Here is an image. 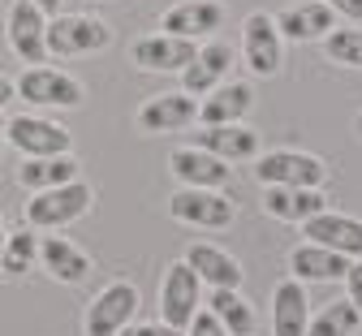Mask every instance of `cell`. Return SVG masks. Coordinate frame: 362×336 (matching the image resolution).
<instances>
[{"label": "cell", "instance_id": "cell-35", "mask_svg": "<svg viewBox=\"0 0 362 336\" xmlns=\"http://www.w3.org/2000/svg\"><path fill=\"white\" fill-rule=\"evenodd\" d=\"M35 5L48 13V18H57V13H61V0H35Z\"/></svg>", "mask_w": 362, "mask_h": 336}, {"label": "cell", "instance_id": "cell-33", "mask_svg": "<svg viewBox=\"0 0 362 336\" xmlns=\"http://www.w3.org/2000/svg\"><path fill=\"white\" fill-rule=\"evenodd\" d=\"M121 336H186L181 328H168V323H129Z\"/></svg>", "mask_w": 362, "mask_h": 336}, {"label": "cell", "instance_id": "cell-6", "mask_svg": "<svg viewBox=\"0 0 362 336\" xmlns=\"http://www.w3.org/2000/svg\"><path fill=\"white\" fill-rule=\"evenodd\" d=\"M13 86L35 108H82V100H86V86L57 65H26Z\"/></svg>", "mask_w": 362, "mask_h": 336}, {"label": "cell", "instance_id": "cell-20", "mask_svg": "<svg viewBox=\"0 0 362 336\" xmlns=\"http://www.w3.org/2000/svg\"><path fill=\"white\" fill-rule=\"evenodd\" d=\"M250 108H255V86L242 78H229L199 100V125H238L246 121Z\"/></svg>", "mask_w": 362, "mask_h": 336}, {"label": "cell", "instance_id": "cell-17", "mask_svg": "<svg viewBox=\"0 0 362 336\" xmlns=\"http://www.w3.org/2000/svg\"><path fill=\"white\" fill-rule=\"evenodd\" d=\"M229 78H233V47L220 43V39H211V43H199L194 61L181 69V91L194 95V100H203L211 86L229 82Z\"/></svg>", "mask_w": 362, "mask_h": 336}, {"label": "cell", "instance_id": "cell-36", "mask_svg": "<svg viewBox=\"0 0 362 336\" xmlns=\"http://www.w3.org/2000/svg\"><path fill=\"white\" fill-rule=\"evenodd\" d=\"M5 237H9V224H5V216H0V250H5Z\"/></svg>", "mask_w": 362, "mask_h": 336}, {"label": "cell", "instance_id": "cell-9", "mask_svg": "<svg viewBox=\"0 0 362 336\" xmlns=\"http://www.w3.org/2000/svg\"><path fill=\"white\" fill-rule=\"evenodd\" d=\"M5 142H9L13 151H22V160L74 151V134H69L65 125H57V121H48V117H30V112L5 121Z\"/></svg>", "mask_w": 362, "mask_h": 336}, {"label": "cell", "instance_id": "cell-11", "mask_svg": "<svg viewBox=\"0 0 362 336\" xmlns=\"http://www.w3.org/2000/svg\"><path fill=\"white\" fill-rule=\"evenodd\" d=\"M134 125H139V134H181V129L199 125V100L186 91L151 95V100H143L139 112H134Z\"/></svg>", "mask_w": 362, "mask_h": 336}, {"label": "cell", "instance_id": "cell-14", "mask_svg": "<svg viewBox=\"0 0 362 336\" xmlns=\"http://www.w3.org/2000/svg\"><path fill=\"white\" fill-rule=\"evenodd\" d=\"M168 173H173L181 185H190V190H224V185H229V177H233V164H224V160H216L211 151L186 142V147H173Z\"/></svg>", "mask_w": 362, "mask_h": 336}, {"label": "cell", "instance_id": "cell-26", "mask_svg": "<svg viewBox=\"0 0 362 336\" xmlns=\"http://www.w3.org/2000/svg\"><path fill=\"white\" fill-rule=\"evenodd\" d=\"M207 311L220 319V328L229 336H250L255 332V306L242 298V289H211Z\"/></svg>", "mask_w": 362, "mask_h": 336}, {"label": "cell", "instance_id": "cell-27", "mask_svg": "<svg viewBox=\"0 0 362 336\" xmlns=\"http://www.w3.org/2000/svg\"><path fill=\"white\" fill-rule=\"evenodd\" d=\"M39 263V233L35 228H18V233H9L5 237V250H0V276H22V272H30Z\"/></svg>", "mask_w": 362, "mask_h": 336}, {"label": "cell", "instance_id": "cell-5", "mask_svg": "<svg viewBox=\"0 0 362 336\" xmlns=\"http://www.w3.org/2000/svg\"><path fill=\"white\" fill-rule=\"evenodd\" d=\"M5 43L22 65H43L48 61V13H43L35 0H9Z\"/></svg>", "mask_w": 362, "mask_h": 336}, {"label": "cell", "instance_id": "cell-18", "mask_svg": "<svg viewBox=\"0 0 362 336\" xmlns=\"http://www.w3.org/2000/svg\"><path fill=\"white\" fill-rule=\"evenodd\" d=\"M220 22H224V5H220V0H177L173 9H164L160 30L199 43V39H207L211 30H220Z\"/></svg>", "mask_w": 362, "mask_h": 336}, {"label": "cell", "instance_id": "cell-37", "mask_svg": "<svg viewBox=\"0 0 362 336\" xmlns=\"http://www.w3.org/2000/svg\"><path fill=\"white\" fill-rule=\"evenodd\" d=\"M5 147L9 142H5V117H0V156H5Z\"/></svg>", "mask_w": 362, "mask_h": 336}, {"label": "cell", "instance_id": "cell-25", "mask_svg": "<svg viewBox=\"0 0 362 336\" xmlns=\"http://www.w3.org/2000/svg\"><path fill=\"white\" fill-rule=\"evenodd\" d=\"M78 177H82V164H78L74 151H65V156H35V160H22V168H18V185L26 190V195L69 185Z\"/></svg>", "mask_w": 362, "mask_h": 336}, {"label": "cell", "instance_id": "cell-32", "mask_svg": "<svg viewBox=\"0 0 362 336\" xmlns=\"http://www.w3.org/2000/svg\"><path fill=\"white\" fill-rule=\"evenodd\" d=\"M324 5H328L337 18H345L349 26H362V0H324Z\"/></svg>", "mask_w": 362, "mask_h": 336}, {"label": "cell", "instance_id": "cell-38", "mask_svg": "<svg viewBox=\"0 0 362 336\" xmlns=\"http://www.w3.org/2000/svg\"><path fill=\"white\" fill-rule=\"evenodd\" d=\"M354 134H358V138H362V112H358V117H354Z\"/></svg>", "mask_w": 362, "mask_h": 336}, {"label": "cell", "instance_id": "cell-24", "mask_svg": "<svg viewBox=\"0 0 362 336\" xmlns=\"http://www.w3.org/2000/svg\"><path fill=\"white\" fill-rule=\"evenodd\" d=\"M306 323H310L306 284L289 276L272 289V336H306Z\"/></svg>", "mask_w": 362, "mask_h": 336}, {"label": "cell", "instance_id": "cell-2", "mask_svg": "<svg viewBox=\"0 0 362 336\" xmlns=\"http://www.w3.org/2000/svg\"><path fill=\"white\" fill-rule=\"evenodd\" d=\"M255 181L259 185H302V190H324L332 168L310 156V151H293V147H276V151H259L255 160Z\"/></svg>", "mask_w": 362, "mask_h": 336}, {"label": "cell", "instance_id": "cell-31", "mask_svg": "<svg viewBox=\"0 0 362 336\" xmlns=\"http://www.w3.org/2000/svg\"><path fill=\"white\" fill-rule=\"evenodd\" d=\"M186 336H229V332H224V328H220V319H216V315H211V311L203 306V311H199V315L190 319Z\"/></svg>", "mask_w": 362, "mask_h": 336}, {"label": "cell", "instance_id": "cell-21", "mask_svg": "<svg viewBox=\"0 0 362 336\" xmlns=\"http://www.w3.org/2000/svg\"><path fill=\"white\" fill-rule=\"evenodd\" d=\"M190 263V272L207 284V289H242V263L229 255V250H220V246H211V242H194V246H186V255H181Z\"/></svg>", "mask_w": 362, "mask_h": 336}, {"label": "cell", "instance_id": "cell-19", "mask_svg": "<svg viewBox=\"0 0 362 336\" xmlns=\"http://www.w3.org/2000/svg\"><path fill=\"white\" fill-rule=\"evenodd\" d=\"M328 212L324 190H302V185H263V216L281 224H306L310 216Z\"/></svg>", "mask_w": 362, "mask_h": 336}, {"label": "cell", "instance_id": "cell-4", "mask_svg": "<svg viewBox=\"0 0 362 336\" xmlns=\"http://www.w3.org/2000/svg\"><path fill=\"white\" fill-rule=\"evenodd\" d=\"M134 315H139V284L129 280H108L104 289L86 302V315H82V332L86 336H121Z\"/></svg>", "mask_w": 362, "mask_h": 336}, {"label": "cell", "instance_id": "cell-29", "mask_svg": "<svg viewBox=\"0 0 362 336\" xmlns=\"http://www.w3.org/2000/svg\"><path fill=\"white\" fill-rule=\"evenodd\" d=\"M324 57L341 69H362V26H337L324 43Z\"/></svg>", "mask_w": 362, "mask_h": 336}, {"label": "cell", "instance_id": "cell-3", "mask_svg": "<svg viewBox=\"0 0 362 336\" xmlns=\"http://www.w3.org/2000/svg\"><path fill=\"white\" fill-rule=\"evenodd\" d=\"M112 43V26L90 18V13H57L48 18V57L74 61V57H95Z\"/></svg>", "mask_w": 362, "mask_h": 336}, {"label": "cell", "instance_id": "cell-13", "mask_svg": "<svg viewBox=\"0 0 362 336\" xmlns=\"http://www.w3.org/2000/svg\"><path fill=\"white\" fill-rule=\"evenodd\" d=\"M272 18H276V30L285 43H324L337 30V13L324 0H293V5H285Z\"/></svg>", "mask_w": 362, "mask_h": 336}, {"label": "cell", "instance_id": "cell-12", "mask_svg": "<svg viewBox=\"0 0 362 336\" xmlns=\"http://www.w3.org/2000/svg\"><path fill=\"white\" fill-rule=\"evenodd\" d=\"M194 52H199V43L156 30V35L134 39V47H129V61L139 65L143 74H181V69H186V65L194 61Z\"/></svg>", "mask_w": 362, "mask_h": 336}, {"label": "cell", "instance_id": "cell-30", "mask_svg": "<svg viewBox=\"0 0 362 336\" xmlns=\"http://www.w3.org/2000/svg\"><path fill=\"white\" fill-rule=\"evenodd\" d=\"M345 298H349V306H354L358 319H362V259H354L349 272H345Z\"/></svg>", "mask_w": 362, "mask_h": 336}, {"label": "cell", "instance_id": "cell-1", "mask_svg": "<svg viewBox=\"0 0 362 336\" xmlns=\"http://www.w3.org/2000/svg\"><path fill=\"white\" fill-rule=\"evenodd\" d=\"M90 207H95V190H90L82 177L69 181V185H57V190H39L22 203V224L35 228V233H61L69 228L74 220H82Z\"/></svg>", "mask_w": 362, "mask_h": 336}, {"label": "cell", "instance_id": "cell-34", "mask_svg": "<svg viewBox=\"0 0 362 336\" xmlns=\"http://www.w3.org/2000/svg\"><path fill=\"white\" fill-rule=\"evenodd\" d=\"M9 100H18V86H13V78H5V74H0V112L9 108Z\"/></svg>", "mask_w": 362, "mask_h": 336}, {"label": "cell", "instance_id": "cell-23", "mask_svg": "<svg viewBox=\"0 0 362 336\" xmlns=\"http://www.w3.org/2000/svg\"><path fill=\"white\" fill-rule=\"evenodd\" d=\"M39 267L61 284H82L90 276V255L69 237H39Z\"/></svg>", "mask_w": 362, "mask_h": 336}, {"label": "cell", "instance_id": "cell-16", "mask_svg": "<svg viewBox=\"0 0 362 336\" xmlns=\"http://www.w3.org/2000/svg\"><path fill=\"white\" fill-rule=\"evenodd\" d=\"M194 147L211 151V156L224 160V164H250V160L263 151V138H259V129H250L246 121H238V125H203V129L194 134Z\"/></svg>", "mask_w": 362, "mask_h": 336}, {"label": "cell", "instance_id": "cell-10", "mask_svg": "<svg viewBox=\"0 0 362 336\" xmlns=\"http://www.w3.org/2000/svg\"><path fill=\"white\" fill-rule=\"evenodd\" d=\"M199 289H203V280L190 272L186 259L168 263V267H164V280H160V323L186 332L190 319L203 311V306H199Z\"/></svg>", "mask_w": 362, "mask_h": 336}, {"label": "cell", "instance_id": "cell-22", "mask_svg": "<svg viewBox=\"0 0 362 336\" xmlns=\"http://www.w3.org/2000/svg\"><path fill=\"white\" fill-rule=\"evenodd\" d=\"M354 259L328 250V246H315V242H302L289 250V276L302 280V284H328V280H345Z\"/></svg>", "mask_w": 362, "mask_h": 336}, {"label": "cell", "instance_id": "cell-28", "mask_svg": "<svg viewBox=\"0 0 362 336\" xmlns=\"http://www.w3.org/2000/svg\"><path fill=\"white\" fill-rule=\"evenodd\" d=\"M358 328H362V319H358V311L349 306V298H337V302H328L320 315H310L306 336H354Z\"/></svg>", "mask_w": 362, "mask_h": 336}, {"label": "cell", "instance_id": "cell-8", "mask_svg": "<svg viewBox=\"0 0 362 336\" xmlns=\"http://www.w3.org/2000/svg\"><path fill=\"white\" fill-rule=\"evenodd\" d=\"M242 65L255 78H276L285 65V39L276 30V18L263 9L246 13V22H242Z\"/></svg>", "mask_w": 362, "mask_h": 336}, {"label": "cell", "instance_id": "cell-15", "mask_svg": "<svg viewBox=\"0 0 362 336\" xmlns=\"http://www.w3.org/2000/svg\"><path fill=\"white\" fill-rule=\"evenodd\" d=\"M302 237L315 246H328L345 259H362V220L358 216H345V212H320V216H310L302 224Z\"/></svg>", "mask_w": 362, "mask_h": 336}, {"label": "cell", "instance_id": "cell-7", "mask_svg": "<svg viewBox=\"0 0 362 336\" xmlns=\"http://www.w3.org/2000/svg\"><path fill=\"white\" fill-rule=\"evenodd\" d=\"M168 216L177 224H190V228H229L238 220V203L229 195H220V190H190V185H181L168 195Z\"/></svg>", "mask_w": 362, "mask_h": 336}]
</instances>
